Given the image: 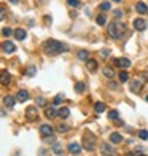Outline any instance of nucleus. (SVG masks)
<instances>
[{
    "mask_svg": "<svg viewBox=\"0 0 148 156\" xmlns=\"http://www.w3.org/2000/svg\"><path fill=\"white\" fill-rule=\"evenodd\" d=\"M43 49L45 53L49 54V56H54V54H61L64 51H69V46L65 43H62V41H58V40H46L43 43Z\"/></svg>",
    "mask_w": 148,
    "mask_h": 156,
    "instance_id": "1",
    "label": "nucleus"
},
{
    "mask_svg": "<svg viewBox=\"0 0 148 156\" xmlns=\"http://www.w3.org/2000/svg\"><path fill=\"white\" fill-rule=\"evenodd\" d=\"M107 32H108V35L111 38H121L126 34V26L121 23V21H113V23L108 24Z\"/></svg>",
    "mask_w": 148,
    "mask_h": 156,
    "instance_id": "2",
    "label": "nucleus"
},
{
    "mask_svg": "<svg viewBox=\"0 0 148 156\" xmlns=\"http://www.w3.org/2000/svg\"><path fill=\"white\" fill-rule=\"evenodd\" d=\"M96 147V137L93 134H84L83 136V148L88 151H93Z\"/></svg>",
    "mask_w": 148,
    "mask_h": 156,
    "instance_id": "3",
    "label": "nucleus"
},
{
    "mask_svg": "<svg viewBox=\"0 0 148 156\" xmlns=\"http://www.w3.org/2000/svg\"><path fill=\"white\" fill-rule=\"evenodd\" d=\"M26 119L27 121H37L38 119V108L30 105V107L26 108Z\"/></svg>",
    "mask_w": 148,
    "mask_h": 156,
    "instance_id": "4",
    "label": "nucleus"
},
{
    "mask_svg": "<svg viewBox=\"0 0 148 156\" xmlns=\"http://www.w3.org/2000/svg\"><path fill=\"white\" fill-rule=\"evenodd\" d=\"M11 81V75L8 70H0V83L3 84V86H8Z\"/></svg>",
    "mask_w": 148,
    "mask_h": 156,
    "instance_id": "5",
    "label": "nucleus"
},
{
    "mask_svg": "<svg viewBox=\"0 0 148 156\" xmlns=\"http://www.w3.org/2000/svg\"><path fill=\"white\" fill-rule=\"evenodd\" d=\"M100 151H102L104 156H115V148L111 147L110 144H102Z\"/></svg>",
    "mask_w": 148,
    "mask_h": 156,
    "instance_id": "6",
    "label": "nucleus"
},
{
    "mask_svg": "<svg viewBox=\"0 0 148 156\" xmlns=\"http://www.w3.org/2000/svg\"><path fill=\"white\" fill-rule=\"evenodd\" d=\"M115 66L119 67V69H128L131 66V59H128V58H118V59H115Z\"/></svg>",
    "mask_w": 148,
    "mask_h": 156,
    "instance_id": "7",
    "label": "nucleus"
},
{
    "mask_svg": "<svg viewBox=\"0 0 148 156\" xmlns=\"http://www.w3.org/2000/svg\"><path fill=\"white\" fill-rule=\"evenodd\" d=\"M146 21L142 19V18H137V19H134V29L136 30H145L146 29Z\"/></svg>",
    "mask_w": 148,
    "mask_h": 156,
    "instance_id": "8",
    "label": "nucleus"
},
{
    "mask_svg": "<svg viewBox=\"0 0 148 156\" xmlns=\"http://www.w3.org/2000/svg\"><path fill=\"white\" fill-rule=\"evenodd\" d=\"M40 134H41L43 137L53 136V127L49 126V124H41V126H40Z\"/></svg>",
    "mask_w": 148,
    "mask_h": 156,
    "instance_id": "9",
    "label": "nucleus"
},
{
    "mask_svg": "<svg viewBox=\"0 0 148 156\" xmlns=\"http://www.w3.org/2000/svg\"><path fill=\"white\" fill-rule=\"evenodd\" d=\"M3 104H5V107H6V108H13V107H15V104H16V99L8 94V96H5V97H3Z\"/></svg>",
    "mask_w": 148,
    "mask_h": 156,
    "instance_id": "10",
    "label": "nucleus"
},
{
    "mask_svg": "<svg viewBox=\"0 0 148 156\" xmlns=\"http://www.w3.org/2000/svg\"><path fill=\"white\" fill-rule=\"evenodd\" d=\"M142 86H143V83H142V81H139V80H134V81L129 83V88H131L132 93H139V91L142 89Z\"/></svg>",
    "mask_w": 148,
    "mask_h": 156,
    "instance_id": "11",
    "label": "nucleus"
},
{
    "mask_svg": "<svg viewBox=\"0 0 148 156\" xmlns=\"http://www.w3.org/2000/svg\"><path fill=\"white\" fill-rule=\"evenodd\" d=\"M136 11L139 13V15H146V13H148V6L143 2H137L136 3Z\"/></svg>",
    "mask_w": 148,
    "mask_h": 156,
    "instance_id": "12",
    "label": "nucleus"
},
{
    "mask_svg": "<svg viewBox=\"0 0 148 156\" xmlns=\"http://www.w3.org/2000/svg\"><path fill=\"white\" fill-rule=\"evenodd\" d=\"M69 151L72 153V154H80V151H81L80 144H76V142H72V144L69 145Z\"/></svg>",
    "mask_w": 148,
    "mask_h": 156,
    "instance_id": "13",
    "label": "nucleus"
},
{
    "mask_svg": "<svg viewBox=\"0 0 148 156\" xmlns=\"http://www.w3.org/2000/svg\"><path fill=\"white\" fill-rule=\"evenodd\" d=\"M2 49H3L5 53H13L16 49V46L13 45L11 41H3V43H2Z\"/></svg>",
    "mask_w": 148,
    "mask_h": 156,
    "instance_id": "14",
    "label": "nucleus"
},
{
    "mask_svg": "<svg viewBox=\"0 0 148 156\" xmlns=\"http://www.w3.org/2000/svg\"><path fill=\"white\" fill-rule=\"evenodd\" d=\"M27 99H29V93H27L26 89H21L19 93H18V97H16V101H19V102H26Z\"/></svg>",
    "mask_w": 148,
    "mask_h": 156,
    "instance_id": "15",
    "label": "nucleus"
},
{
    "mask_svg": "<svg viewBox=\"0 0 148 156\" xmlns=\"http://www.w3.org/2000/svg\"><path fill=\"white\" fill-rule=\"evenodd\" d=\"M110 142H111V144H119V142H123L121 134H118V132L110 134Z\"/></svg>",
    "mask_w": 148,
    "mask_h": 156,
    "instance_id": "16",
    "label": "nucleus"
},
{
    "mask_svg": "<svg viewBox=\"0 0 148 156\" xmlns=\"http://www.w3.org/2000/svg\"><path fill=\"white\" fill-rule=\"evenodd\" d=\"M76 58H78L80 61H88V58H89V51H86V49H80V51L76 53Z\"/></svg>",
    "mask_w": 148,
    "mask_h": 156,
    "instance_id": "17",
    "label": "nucleus"
},
{
    "mask_svg": "<svg viewBox=\"0 0 148 156\" xmlns=\"http://www.w3.org/2000/svg\"><path fill=\"white\" fill-rule=\"evenodd\" d=\"M86 69L89 70V72H96V70H97V62L93 61V59H89L86 62Z\"/></svg>",
    "mask_w": 148,
    "mask_h": 156,
    "instance_id": "18",
    "label": "nucleus"
},
{
    "mask_svg": "<svg viewBox=\"0 0 148 156\" xmlns=\"http://www.w3.org/2000/svg\"><path fill=\"white\" fill-rule=\"evenodd\" d=\"M15 37H16V40H24L26 38V30L24 29H16L15 30Z\"/></svg>",
    "mask_w": 148,
    "mask_h": 156,
    "instance_id": "19",
    "label": "nucleus"
},
{
    "mask_svg": "<svg viewBox=\"0 0 148 156\" xmlns=\"http://www.w3.org/2000/svg\"><path fill=\"white\" fill-rule=\"evenodd\" d=\"M56 115H58V110H56L54 107H49V108H46V118H48V119L54 118Z\"/></svg>",
    "mask_w": 148,
    "mask_h": 156,
    "instance_id": "20",
    "label": "nucleus"
},
{
    "mask_svg": "<svg viewBox=\"0 0 148 156\" xmlns=\"http://www.w3.org/2000/svg\"><path fill=\"white\" fill-rule=\"evenodd\" d=\"M58 115H59L61 118H67V116L70 115V110H69L67 107H62V108H59V112H58Z\"/></svg>",
    "mask_w": 148,
    "mask_h": 156,
    "instance_id": "21",
    "label": "nucleus"
},
{
    "mask_svg": "<svg viewBox=\"0 0 148 156\" xmlns=\"http://www.w3.org/2000/svg\"><path fill=\"white\" fill-rule=\"evenodd\" d=\"M104 75L107 76V78H113L115 76V70L111 69V67H105L104 69Z\"/></svg>",
    "mask_w": 148,
    "mask_h": 156,
    "instance_id": "22",
    "label": "nucleus"
},
{
    "mask_svg": "<svg viewBox=\"0 0 148 156\" xmlns=\"http://www.w3.org/2000/svg\"><path fill=\"white\" fill-rule=\"evenodd\" d=\"M94 110H96L97 113L105 112V104H102V102H96V104H94Z\"/></svg>",
    "mask_w": 148,
    "mask_h": 156,
    "instance_id": "23",
    "label": "nucleus"
},
{
    "mask_svg": "<svg viewBox=\"0 0 148 156\" xmlns=\"http://www.w3.org/2000/svg\"><path fill=\"white\" fill-rule=\"evenodd\" d=\"M105 23H107V18H105L104 15H99L97 16V24L99 26H105Z\"/></svg>",
    "mask_w": 148,
    "mask_h": 156,
    "instance_id": "24",
    "label": "nucleus"
},
{
    "mask_svg": "<svg viewBox=\"0 0 148 156\" xmlns=\"http://www.w3.org/2000/svg\"><path fill=\"white\" fill-rule=\"evenodd\" d=\"M2 34L5 35V37H10V35H15V30H11L10 27H3V30H2Z\"/></svg>",
    "mask_w": 148,
    "mask_h": 156,
    "instance_id": "25",
    "label": "nucleus"
},
{
    "mask_svg": "<svg viewBox=\"0 0 148 156\" xmlns=\"http://www.w3.org/2000/svg\"><path fill=\"white\" fill-rule=\"evenodd\" d=\"M99 8H100L102 11H108L110 10V2H102L100 5H99Z\"/></svg>",
    "mask_w": 148,
    "mask_h": 156,
    "instance_id": "26",
    "label": "nucleus"
},
{
    "mask_svg": "<svg viewBox=\"0 0 148 156\" xmlns=\"http://www.w3.org/2000/svg\"><path fill=\"white\" fill-rule=\"evenodd\" d=\"M118 116H119V113H118L116 110L108 112V118H110V119H118Z\"/></svg>",
    "mask_w": 148,
    "mask_h": 156,
    "instance_id": "27",
    "label": "nucleus"
},
{
    "mask_svg": "<svg viewBox=\"0 0 148 156\" xmlns=\"http://www.w3.org/2000/svg\"><path fill=\"white\" fill-rule=\"evenodd\" d=\"M128 78H129L128 72H121V73H119V81H123V83H126V81H128Z\"/></svg>",
    "mask_w": 148,
    "mask_h": 156,
    "instance_id": "28",
    "label": "nucleus"
},
{
    "mask_svg": "<svg viewBox=\"0 0 148 156\" xmlns=\"http://www.w3.org/2000/svg\"><path fill=\"white\" fill-rule=\"evenodd\" d=\"M75 91L76 93H83L84 91V83H76L75 84Z\"/></svg>",
    "mask_w": 148,
    "mask_h": 156,
    "instance_id": "29",
    "label": "nucleus"
},
{
    "mask_svg": "<svg viewBox=\"0 0 148 156\" xmlns=\"http://www.w3.org/2000/svg\"><path fill=\"white\" fill-rule=\"evenodd\" d=\"M67 3L70 6H73V8H78V6H80V0H67Z\"/></svg>",
    "mask_w": 148,
    "mask_h": 156,
    "instance_id": "30",
    "label": "nucleus"
},
{
    "mask_svg": "<svg viewBox=\"0 0 148 156\" xmlns=\"http://www.w3.org/2000/svg\"><path fill=\"white\" fill-rule=\"evenodd\" d=\"M139 137L140 139H143V140H148V131H139Z\"/></svg>",
    "mask_w": 148,
    "mask_h": 156,
    "instance_id": "31",
    "label": "nucleus"
},
{
    "mask_svg": "<svg viewBox=\"0 0 148 156\" xmlns=\"http://www.w3.org/2000/svg\"><path fill=\"white\" fill-rule=\"evenodd\" d=\"M58 131H59V132H67V131H69V126H67V124H62V123H61V124L58 126Z\"/></svg>",
    "mask_w": 148,
    "mask_h": 156,
    "instance_id": "32",
    "label": "nucleus"
},
{
    "mask_svg": "<svg viewBox=\"0 0 148 156\" xmlns=\"http://www.w3.org/2000/svg\"><path fill=\"white\" fill-rule=\"evenodd\" d=\"M53 151H54L56 154H61V153H62V150H61V145H59V144H54V145H53Z\"/></svg>",
    "mask_w": 148,
    "mask_h": 156,
    "instance_id": "33",
    "label": "nucleus"
},
{
    "mask_svg": "<svg viewBox=\"0 0 148 156\" xmlns=\"http://www.w3.org/2000/svg\"><path fill=\"white\" fill-rule=\"evenodd\" d=\"M35 70H37V69H35V66L27 67V75H29V76H33V75H35Z\"/></svg>",
    "mask_w": 148,
    "mask_h": 156,
    "instance_id": "34",
    "label": "nucleus"
},
{
    "mask_svg": "<svg viewBox=\"0 0 148 156\" xmlns=\"http://www.w3.org/2000/svg\"><path fill=\"white\" fill-rule=\"evenodd\" d=\"M100 56H102L104 59H107L108 56H110V49H102V51H100Z\"/></svg>",
    "mask_w": 148,
    "mask_h": 156,
    "instance_id": "35",
    "label": "nucleus"
},
{
    "mask_svg": "<svg viewBox=\"0 0 148 156\" xmlns=\"http://www.w3.org/2000/svg\"><path fill=\"white\" fill-rule=\"evenodd\" d=\"M37 104L40 105V107H43V105L46 104V101H45V99H43V97H38V99H37Z\"/></svg>",
    "mask_w": 148,
    "mask_h": 156,
    "instance_id": "36",
    "label": "nucleus"
},
{
    "mask_svg": "<svg viewBox=\"0 0 148 156\" xmlns=\"http://www.w3.org/2000/svg\"><path fill=\"white\" fill-rule=\"evenodd\" d=\"M61 102H62V94H59L58 97H56V99H54V105H59Z\"/></svg>",
    "mask_w": 148,
    "mask_h": 156,
    "instance_id": "37",
    "label": "nucleus"
},
{
    "mask_svg": "<svg viewBox=\"0 0 148 156\" xmlns=\"http://www.w3.org/2000/svg\"><path fill=\"white\" fill-rule=\"evenodd\" d=\"M3 19H5V10L0 8V21H3Z\"/></svg>",
    "mask_w": 148,
    "mask_h": 156,
    "instance_id": "38",
    "label": "nucleus"
},
{
    "mask_svg": "<svg viewBox=\"0 0 148 156\" xmlns=\"http://www.w3.org/2000/svg\"><path fill=\"white\" fill-rule=\"evenodd\" d=\"M121 15H123V13L119 11V10H116V11H115V16H116V18H121Z\"/></svg>",
    "mask_w": 148,
    "mask_h": 156,
    "instance_id": "39",
    "label": "nucleus"
},
{
    "mask_svg": "<svg viewBox=\"0 0 148 156\" xmlns=\"http://www.w3.org/2000/svg\"><path fill=\"white\" fill-rule=\"evenodd\" d=\"M143 78H145V80L148 81V72H145V73H143Z\"/></svg>",
    "mask_w": 148,
    "mask_h": 156,
    "instance_id": "40",
    "label": "nucleus"
},
{
    "mask_svg": "<svg viewBox=\"0 0 148 156\" xmlns=\"http://www.w3.org/2000/svg\"><path fill=\"white\" fill-rule=\"evenodd\" d=\"M19 0H10V3H18Z\"/></svg>",
    "mask_w": 148,
    "mask_h": 156,
    "instance_id": "41",
    "label": "nucleus"
},
{
    "mask_svg": "<svg viewBox=\"0 0 148 156\" xmlns=\"http://www.w3.org/2000/svg\"><path fill=\"white\" fill-rule=\"evenodd\" d=\"M126 156H134V154H132V153H128V154H126Z\"/></svg>",
    "mask_w": 148,
    "mask_h": 156,
    "instance_id": "42",
    "label": "nucleus"
},
{
    "mask_svg": "<svg viewBox=\"0 0 148 156\" xmlns=\"http://www.w3.org/2000/svg\"><path fill=\"white\" fill-rule=\"evenodd\" d=\"M113 2H121V0H113Z\"/></svg>",
    "mask_w": 148,
    "mask_h": 156,
    "instance_id": "43",
    "label": "nucleus"
},
{
    "mask_svg": "<svg viewBox=\"0 0 148 156\" xmlns=\"http://www.w3.org/2000/svg\"><path fill=\"white\" fill-rule=\"evenodd\" d=\"M145 99H146V102H148V94H146V97H145Z\"/></svg>",
    "mask_w": 148,
    "mask_h": 156,
    "instance_id": "44",
    "label": "nucleus"
}]
</instances>
